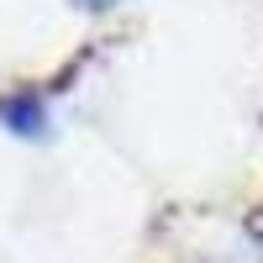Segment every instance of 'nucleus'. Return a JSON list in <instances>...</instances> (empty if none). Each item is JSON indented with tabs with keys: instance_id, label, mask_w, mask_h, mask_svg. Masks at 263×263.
Instances as JSON below:
<instances>
[{
	"instance_id": "nucleus-2",
	"label": "nucleus",
	"mask_w": 263,
	"mask_h": 263,
	"mask_svg": "<svg viewBox=\"0 0 263 263\" xmlns=\"http://www.w3.org/2000/svg\"><path fill=\"white\" fill-rule=\"evenodd\" d=\"M84 6H95V11H105V6H116V0H84Z\"/></svg>"
},
{
	"instance_id": "nucleus-1",
	"label": "nucleus",
	"mask_w": 263,
	"mask_h": 263,
	"mask_svg": "<svg viewBox=\"0 0 263 263\" xmlns=\"http://www.w3.org/2000/svg\"><path fill=\"white\" fill-rule=\"evenodd\" d=\"M0 116H6V121H16V132H37V126H42V111H37L32 100H21V95L0 100Z\"/></svg>"
}]
</instances>
